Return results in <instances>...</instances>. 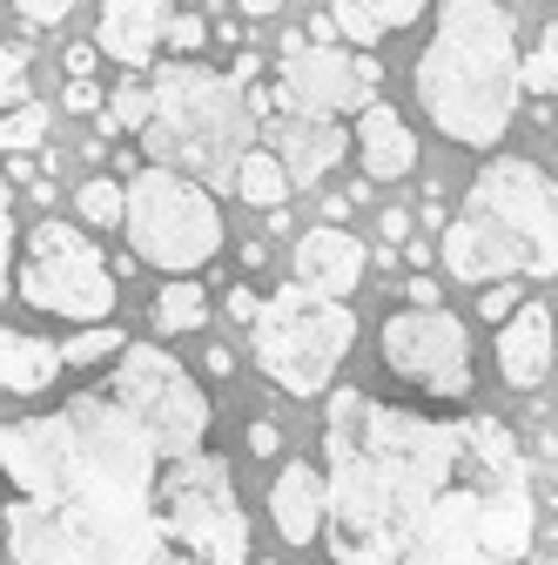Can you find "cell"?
I'll list each match as a JSON object with an SVG mask.
<instances>
[{
    "label": "cell",
    "mask_w": 558,
    "mask_h": 565,
    "mask_svg": "<svg viewBox=\"0 0 558 565\" xmlns=\"http://www.w3.org/2000/svg\"><path fill=\"white\" fill-rule=\"evenodd\" d=\"M67 8H75V0H14V14H21L28 28H61Z\"/></svg>",
    "instance_id": "cell-30"
},
{
    "label": "cell",
    "mask_w": 558,
    "mask_h": 565,
    "mask_svg": "<svg viewBox=\"0 0 558 565\" xmlns=\"http://www.w3.org/2000/svg\"><path fill=\"white\" fill-rule=\"evenodd\" d=\"M525 88H538V95H558V21L538 34V47L525 54Z\"/></svg>",
    "instance_id": "cell-27"
},
{
    "label": "cell",
    "mask_w": 558,
    "mask_h": 565,
    "mask_svg": "<svg viewBox=\"0 0 558 565\" xmlns=\"http://www.w3.org/2000/svg\"><path fill=\"white\" fill-rule=\"evenodd\" d=\"M61 108H67V115H101V88H95L88 75L67 82V88H61Z\"/></svg>",
    "instance_id": "cell-31"
},
{
    "label": "cell",
    "mask_w": 558,
    "mask_h": 565,
    "mask_svg": "<svg viewBox=\"0 0 558 565\" xmlns=\"http://www.w3.org/2000/svg\"><path fill=\"white\" fill-rule=\"evenodd\" d=\"M95 61H101V47H88V41H75V47H67V75H95Z\"/></svg>",
    "instance_id": "cell-36"
},
{
    "label": "cell",
    "mask_w": 558,
    "mask_h": 565,
    "mask_svg": "<svg viewBox=\"0 0 558 565\" xmlns=\"http://www.w3.org/2000/svg\"><path fill=\"white\" fill-rule=\"evenodd\" d=\"M128 249L149 269L169 276H195L208 256L223 249V209L195 175L149 162L128 175Z\"/></svg>",
    "instance_id": "cell-7"
},
{
    "label": "cell",
    "mask_w": 558,
    "mask_h": 565,
    "mask_svg": "<svg viewBox=\"0 0 558 565\" xmlns=\"http://www.w3.org/2000/svg\"><path fill=\"white\" fill-rule=\"evenodd\" d=\"M101 21H95V47L121 67H149L169 28V0H95Z\"/></svg>",
    "instance_id": "cell-12"
},
{
    "label": "cell",
    "mask_w": 558,
    "mask_h": 565,
    "mask_svg": "<svg viewBox=\"0 0 558 565\" xmlns=\"http://www.w3.org/2000/svg\"><path fill=\"white\" fill-rule=\"evenodd\" d=\"M61 364H67V358H61V343L0 323V391H14V397H41V391L61 377Z\"/></svg>",
    "instance_id": "cell-17"
},
{
    "label": "cell",
    "mask_w": 558,
    "mask_h": 565,
    "mask_svg": "<svg viewBox=\"0 0 558 565\" xmlns=\"http://www.w3.org/2000/svg\"><path fill=\"white\" fill-rule=\"evenodd\" d=\"M229 75H236V82H243V88H249V82H256V75H262V61H256V54H249V47H243V54H236V67H229Z\"/></svg>",
    "instance_id": "cell-39"
},
{
    "label": "cell",
    "mask_w": 558,
    "mask_h": 565,
    "mask_svg": "<svg viewBox=\"0 0 558 565\" xmlns=\"http://www.w3.org/2000/svg\"><path fill=\"white\" fill-rule=\"evenodd\" d=\"M202 438L208 397L162 343H128L108 384L0 424L8 565H249L243 491Z\"/></svg>",
    "instance_id": "cell-1"
},
{
    "label": "cell",
    "mask_w": 558,
    "mask_h": 565,
    "mask_svg": "<svg viewBox=\"0 0 558 565\" xmlns=\"http://www.w3.org/2000/svg\"><path fill=\"white\" fill-rule=\"evenodd\" d=\"M34 54L28 47H0V115L8 108H21V102H34Z\"/></svg>",
    "instance_id": "cell-25"
},
{
    "label": "cell",
    "mask_w": 558,
    "mask_h": 565,
    "mask_svg": "<svg viewBox=\"0 0 558 565\" xmlns=\"http://www.w3.org/2000/svg\"><path fill=\"white\" fill-rule=\"evenodd\" d=\"M551 539H558V491H551Z\"/></svg>",
    "instance_id": "cell-42"
},
{
    "label": "cell",
    "mask_w": 558,
    "mask_h": 565,
    "mask_svg": "<svg viewBox=\"0 0 558 565\" xmlns=\"http://www.w3.org/2000/svg\"><path fill=\"white\" fill-rule=\"evenodd\" d=\"M444 269L458 282H505L558 276V182L525 162V156H492L471 189L464 209L444 223Z\"/></svg>",
    "instance_id": "cell-4"
},
{
    "label": "cell",
    "mask_w": 558,
    "mask_h": 565,
    "mask_svg": "<svg viewBox=\"0 0 558 565\" xmlns=\"http://www.w3.org/2000/svg\"><path fill=\"white\" fill-rule=\"evenodd\" d=\"M202 371H208V377H229V371H236V358H229L223 343H208V350H202Z\"/></svg>",
    "instance_id": "cell-37"
},
{
    "label": "cell",
    "mask_w": 558,
    "mask_h": 565,
    "mask_svg": "<svg viewBox=\"0 0 558 565\" xmlns=\"http://www.w3.org/2000/svg\"><path fill=\"white\" fill-rule=\"evenodd\" d=\"M525 102L518 21L498 0H438V34L417 54V108L458 149H498Z\"/></svg>",
    "instance_id": "cell-3"
},
{
    "label": "cell",
    "mask_w": 558,
    "mask_h": 565,
    "mask_svg": "<svg viewBox=\"0 0 558 565\" xmlns=\"http://www.w3.org/2000/svg\"><path fill=\"white\" fill-rule=\"evenodd\" d=\"M518 303H525L518 276H505V282H484V297H477V317H484V323H512V317H518Z\"/></svg>",
    "instance_id": "cell-28"
},
{
    "label": "cell",
    "mask_w": 558,
    "mask_h": 565,
    "mask_svg": "<svg viewBox=\"0 0 558 565\" xmlns=\"http://www.w3.org/2000/svg\"><path fill=\"white\" fill-rule=\"evenodd\" d=\"M121 350H128V337H121V323L108 317V323H88L82 337H67L61 358H67V364H108V358H121Z\"/></svg>",
    "instance_id": "cell-24"
},
{
    "label": "cell",
    "mask_w": 558,
    "mask_h": 565,
    "mask_svg": "<svg viewBox=\"0 0 558 565\" xmlns=\"http://www.w3.org/2000/svg\"><path fill=\"white\" fill-rule=\"evenodd\" d=\"M75 209H82V223L115 230V223H128V182L95 175V182H82V189H75Z\"/></svg>",
    "instance_id": "cell-21"
},
{
    "label": "cell",
    "mask_w": 558,
    "mask_h": 565,
    "mask_svg": "<svg viewBox=\"0 0 558 565\" xmlns=\"http://www.w3.org/2000/svg\"><path fill=\"white\" fill-rule=\"evenodd\" d=\"M202 323H208V290H202L195 276H169L162 297H155V330L162 337H189Z\"/></svg>",
    "instance_id": "cell-20"
},
{
    "label": "cell",
    "mask_w": 558,
    "mask_h": 565,
    "mask_svg": "<svg viewBox=\"0 0 558 565\" xmlns=\"http://www.w3.org/2000/svg\"><path fill=\"white\" fill-rule=\"evenodd\" d=\"M384 243H390V249L410 243V209H384Z\"/></svg>",
    "instance_id": "cell-35"
},
{
    "label": "cell",
    "mask_w": 558,
    "mask_h": 565,
    "mask_svg": "<svg viewBox=\"0 0 558 565\" xmlns=\"http://www.w3.org/2000/svg\"><path fill=\"white\" fill-rule=\"evenodd\" d=\"M425 8H431V0H330L336 34L351 41V47H377V41H390L397 28H410Z\"/></svg>",
    "instance_id": "cell-18"
},
{
    "label": "cell",
    "mask_w": 558,
    "mask_h": 565,
    "mask_svg": "<svg viewBox=\"0 0 558 565\" xmlns=\"http://www.w3.org/2000/svg\"><path fill=\"white\" fill-rule=\"evenodd\" d=\"M162 41H169V54H182V61H195L208 41H216V28H208L195 8H182V14H169V28H162Z\"/></svg>",
    "instance_id": "cell-26"
},
{
    "label": "cell",
    "mask_w": 558,
    "mask_h": 565,
    "mask_svg": "<svg viewBox=\"0 0 558 565\" xmlns=\"http://www.w3.org/2000/svg\"><path fill=\"white\" fill-rule=\"evenodd\" d=\"M47 108L41 102H21V108H8V115H0V156H28L34 149V141H47Z\"/></svg>",
    "instance_id": "cell-23"
},
{
    "label": "cell",
    "mask_w": 558,
    "mask_h": 565,
    "mask_svg": "<svg viewBox=\"0 0 558 565\" xmlns=\"http://www.w3.org/2000/svg\"><path fill=\"white\" fill-rule=\"evenodd\" d=\"M256 337V371L290 391V397H323L336 364L357 343V310L316 290V282H283L276 297H262V317L249 323Z\"/></svg>",
    "instance_id": "cell-6"
},
{
    "label": "cell",
    "mask_w": 558,
    "mask_h": 565,
    "mask_svg": "<svg viewBox=\"0 0 558 565\" xmlns=\"http://www.w3.org/2000/svg\"><path fill=\"white\" fill-rule=\"evenodd\" d=\"M149 115H155V82H121L115 102L101 108V135H115V128H135V135H142Z\"/></svg>",
    "instance_id": "cell-22"
},
{
    "label": "cell",
    "mask_w": 558,
    "mask_h": 565,
    "mask_svg": "<svg viewBox=\"0 0 558 565\" xmlns=\"http://www.w3.org/2000/svg\"><path fill=\"white\" fill-rule=\"evenodd\" d=\"M243 14H256V21H269V14H283V0H236Z\"/></svg>",
    "instance_id": "cell-41"
},
{
    "label": "cell",
    "mask_w": 558,
    "mask_h": 565,
    "mask_svg": "<svg viewBox=\"0 0 558 565\" xmlns=\"http://www.w3.org/2000/svg\"><path fill=\"white\" fill-rule=\"evenodd\" d=\"M14 290L28 310L41 317H67V323H108L115 317V269L101 263V249L75 230V223H34L14 263Z\"/></svg>",
    "instance_id": "cell-8"
},
{
    "label": "cell",
    "mask_w": 558,
    "mask_h": 565,
    "mask_svg": "<svg viewBox=\"0 0 558 565\" xmlns=\"http://www.w3.org/2000/svg\"><path fill=\"white\" fill-rule=\"evenodd\" d=\"M249 128L256 115H249L243 82L175 54L155 75V115L142 128V156L195 182H236V162L249 156Z\"/></svg>",
    "instance_id": "cell-5"
},
{
    "label": "cell",
    "mask_w": 558,
    "mask_h": 565,
    "mask_svg": "<svg viewBox=\"0 0 558 565\" xmlns=\"http://www.w3.org/2000/svg\"><path fill=\"white\" fill-rule=\"evenodd\" d=\"M297 182H290V169L283 162H276L269 149H249L243 162H236V195L249 202V209H262V216H269V209H283V195H290Z\"/></svg>",
    "instance_id": "cell-19"
},
{
    "label": "cell",
    "mask_w": 558,
    "mask_h": 565,
    "mask_svg": "<svg viewBox=\"0 0 558 565\" xmlns=\"http://www.w3.org/2000/svg\"><path fill=\"white\" fill-rule=\"evenodd\" d=\"M404 297H410V303H417V310H438V303H444V297H438V282H431V276H425V269H417V276H410V282H404Z\"/></svg>",
    "instance_id": "cell-33"
},
{
    "label": "cell",
    "mask_w": 558,
    "mask_h": 565,
    "mask_svg": "<svg viewBox=\"0 0 558 565\" xmlns=\"http://www.w3.org/2000/svg\"><path fill=\"white\" fill-rule=\"evenodd\" d=\"M223 310H229V317H236V323H256V317H262V297H256V290H249V282H236V290H229V297H223Z\"/></svg>",
    "instance_id": "cell-32"
},
{
    "label": "cell",
    "mask_w": 558,
    "mask_h": 565,
    "mask_svg": "<svg viewBox=\"0 0 558 565\" xmlns=\"http://www.w3.org/2000/svg\"><path fill=\"white\" fill-rule=\"evenodd\" d=\"M384 371L397 384H410L417 397L438 404H464L471 397V337L464 323L438 303V310H397L384 323Z\"/></svg>",
    "instance_id": "cell-9"
},
{
    "label": "cell",
    "mask_w": 558,
    "mask_h": 565,
    "mask_svg": "<svg viewBox=\"0 0 558 565\" xmlns=\"http://www.w3.org/2000/svg\"><path fill=\"white\" fill-rule=\"evenodd\" d=\"M323 465L330 552L343 565H518L532 552V458L492 411L431 417L336 391Z\"/></svg>",
    "instance_id": "cell-2"
},
{
    "label": "cell",
    "mask_w": 558,
    "mask_h": 565,
    "mask_svg": "<svg viewBox=\"0 0 558 565\" xmlns=\"http://www.w3.org/2000/svg\"><path fill=\"white\" fill-rule=\"evenodd\" d=\"M351 209H357V202H351V189H343V195H323V223H343Z\"/></svg>",
    "instance_id": "cell-38"
},
{
    "label": "cell",
    "mask_w": 558,
    "mask_h": 565,
    "mask_svg": "<svg viewBox=\"0 0 558 565\" xmlns=\"http://www.w3.org/2000/svg\"><path fill=\"white\" fill-rule=\"evenodd\" d=\"M189 8H195V0H189Z\"/></svg>",
    "instance_id": "cell-43"
},
{
    "label": "cell",
    "mask_w": 558,
    "mask_h": 565,
    "mask_svg": "<svg viewBox=\"0 0 558 565\" xmlns=\"http://www.w3.org/2000/svg\"><path fill=\"white\" fill-rule=\"evenodd\" d=\"M276 445H283V438H276V424L256 417V424H249V451H256V458H276Z\"/></svg>",
    "instance_id": "cell-34"
},
{
    "label": "cell",
    "mask_w": 558,
    "mask_h": 565,
    "mask_svg": "<svg viewBox=\"0 0 558 565\" xmlns=\"http://www.w3.org/2000/svg\"><path fill=\"white\" fill-rule=\"evenodd\" d=\"M8 276H14V202H8V182H0V297H8Z\"/></svg>",
    "instance_id": "cell-29"
},
{
    "label": "cell",
    "mask_w": 558,
    "mask_h": 565,
    "mask_svg": "<svg viewBox=\"0 0 558 565\" xmlns=\"http://www.w3.org/2000/svg\"><path fill=\"white\" fill-rule=\"evenodd\" d=\"M269 519H276V539L283 545H310L330 519V478L316 465H283L269 484Z\"/></svg>",
    "instance_id": "cell-13"
},
{
    "label": "cell",
    "mask_w": 558,
    "mask_h": 565,
    "mask_svg": "<svg viewBox=\"0 0 558 565\" xmlns=\"http://www.w3.org/2000/svg\"><path fill=\"white\" fill-rule=\"evenodd\" d=\"M551 343H558L551 310H545V303H518V317L498 330V377H505L512 391L545 384V371H551Z\"/></svg>",
    "instance_id": "cell-16"
},
{
    "label": "cell",
    "mask_w": 558,
    "mask_h": 565,
    "mask_svg": "<svg viewBox=\"0 0 558 565\" xmlns=\"http://www.w3.org/2000/svg\"><path fill=\"white\" fill-rule=\"evenodd\" d=\"M364 263H371V249L343 223H316L297 243V282H316V290H330V297H351L364 282Z\"/></svg>",
    "instance_id": "cell-14"
},
{
    "label": "cell",
    "mask_w": 558,
    "mask_h": 565,
    "mask_svg": "<svg viewBox=\"0 0 558 565\" xmlns=\"http://www.w3.org/2000/svg\"><path fill=\"white\" fill-rule=\"evenodd\" d=\"M34 175H41V169H34V162H28V156H8V182H21V189H28V182H34Z\"/></svg>",
    "instance_id": "cell-40"
},
{
    "label": "cell",
    "mask_w": 558,
    "mask_h": 565,
    "mask_svg": "<svg viewBox=\"0 0 558 565\" xmlns=\"http://www.w3.org/2000/svg\"><path fill=\"white\" fill-rule=\"evenodd\" d=\"M384 88V67L371 47H336V41H310L303 54H290L276 67V108L283 115H351L371 108Z\"/></svg>",
    "instance_id": "cell-10"
},
{
    "label": "cell",
    "mask_w": 558,
    "mask_h": 565,
    "mask_svg": "<svg viewBox=\"0 0 558 565\" xmlns=\"http://www.w3.org/2000/svg\"><path fill=\"white\" fill-rule=\"evenodd\" d=\"M351 141H357V162H364V175H371V182H404V175L417 169V135H410V121H404L390 102L357 108Z\"/></svg>",
    "instance_id": "cell-15"
},
{
    "label": "cell",
    "mask_w": 558,
    "mask_h": 565,
    "mask_svg": "<svg viewBox=\"0 0 558 565\" xmlns=\"http://www.w3.org/2000/svg\"><path fill=\"white\" fill-rule=\"evenodd\" d=\"M269 141H276V162L290 169L297 189H316L343 162V149H351L336 115H269Z\"/></svg>",
    "instance_id": "cell-11"
}]
</instances>
